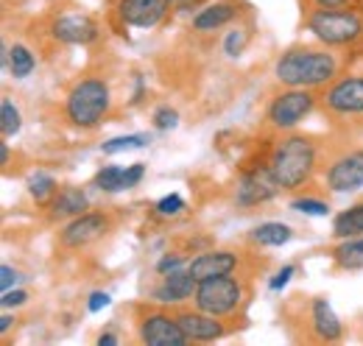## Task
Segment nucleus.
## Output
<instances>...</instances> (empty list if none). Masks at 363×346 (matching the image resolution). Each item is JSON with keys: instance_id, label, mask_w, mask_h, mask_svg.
<instances>
[{"instance_id": "3", "label": "nucleus", "mask_w": 363, "mask_h": 346, "mask_svg": "<svg viewBox=\"0 0 363 346\" xmlns=\"http://www.w3.org/2000/svg\"><path fill=\"white\" fill-rule=\"evenodd\" d=\"M308 31L327 48H350L363 40V14L355 9H313Z\"/></svg>"}, {"instance_id": "33", "label": "nucleus", "mask_w": 363, "mask_h": 346, "mask_svg": "<svg viewBox=\"0 0 363 346\" xmlns=\"http://www.w3.org/2000/svg\"><path fill=\"white\" fill-rule=\"evenodd\" d=\"M182 262H184V257L177 255V252H174V255H165V257L157 262V274H162V277H165V274H171V271H179Z\"/></svg>"}, {"instance_id": "37", "label": "nucleus", "mask_w": 363, "mask_h": 346, "mask_svg": "<svg viewBox=\"0 0 363 346\" xmlns=\"http://www.w3.org/2000/svg\"><path fill=\"white\" fill-rule=\"evenodd\" d=\"M316 9H347L352 0H313Z\"/></svg>"}, {"instance_id": "21", "label": "nucleus", "mask_w": 363, "mask_h": 346, "mask_svg": "<svg viewBox=\"0 0 363 346\" xmlns=\"http://www.w3.org/2000/svg\"><path fill=\"white\" fill-rule=\"evenodd\" d=\"M255 243L260 246H285L291 238H294V229L288 223H279V221H269V223H260L252 229L249 235Z\"/></svg>"}, {"instance_id": "24", "label": "nucleus", "mask_w": 363, "mask_h": 346, "mask_svg": "<svg viewBox=\"0 0 363 346\" xmlns=\"http://www.w3.org/2000/svg\"><path fill=\"white\" fill-rule=\"evenodd\" d=\"M37 67V59L34 53L26 48V45H11L9 48V70L14 79H28Z\"/></svg>"}, {"instance_id": "2", "label": "nucleus", "mask_w": 363, "mask_h": 346, "mask_svg": "<svg viewBox=\"0 0 363 346\" xmlns=\"http://www.w3.org/2000/svg\"><path fill=\"white\" fill-rule=\"evenodd\" d=\"M318 165V148L311 137L302 134H288L282 137L272 151L269 168L274 179L279 182L282 190H296L305 182H311V176L316 173Z\"/></svg>"}, {"instance_id": "19", "label": "nucleus", "mask_w": 363, "mask_h": 346, "mask_svg": "<svg viewBox=\"0 0 363 346\" xmlns=\"http://www.w3.org/2000/svg\"><path fill=\"white\" fill-rule=\"evenodd\" d=\"M87 207H90V199L82 187H65V190H59V196L50 204V218L53 221L56 218H76L87 213Z\"/></svg>"}, {"instance_id": "38", "label": "nucleus", "mask_w": 363, "mask_h": 346, "mask_svg": "<svg viewBox=\"0 0 363 346\" xmlns=\"http://www.w3.org/2000/svg\"><path fill=\"white\" fill-rule=\"evenodd\" d=\"M98 346H118V335H112V333H101V335H98Z\"/></svg>"}, {"instance_id": "40", "label": "nucleus", "mask_w": 363, "mask_h": 346, "mask_svg": "<svg viewBox=\"0 0 363 346\" xmlns=\"http://www.w3.org/2000/svg\"><path fill=\"white\" fill-rule=\"evenodd\" d=\"M11 324H14V318H11V316H9V313H6V316H3V318H0V333H3V335H6V333H9V330H11Z\"/></svg>"}, {"instance_id": "35", "label": "nucleus", "mask_w": 363, "mask_h": 346, "mask_svg": "<svg viewBox=\"0 0 363 346\" xmlns=\"http://www.w3.org/2000/svg\"><path fill=\"white\" fill-rule=\"evenodd\" d=\"M17 279H20V274H17L11 265H3V268H0V288H3V291H11V288L17 285Z\"/></svg>"}, {"instance_id": "31", "label": "nucleus", "mask_w": 363, "mask_h": 346, "mask_svg": "<svg viewBox=\"0 0 363 346\" xmlns=\"http://www.w3.org/2000/svg\"><path fill=\"white\" fill-rule=\"evenodd\" d=\"M182 210H184V199H182L179 193H171V196H165V199L157 201V213L162 218L179 216Z\"/></svg>"}, {"instance_id": "12", "label": "nucleus", "mask_w": 363, "mask_h": 346, "mask_svg": "<svg viewBox=\"0 0 363 346\" xmlns=\"http://www.w3.org/2000/svg\"><path fill=\"white\" fill-rule=\"evenodd\" d=\"M327 187L335 193H355L363 187V151H347L327 168Z\"/></svg>"}, {"instance_id": "22", "label": "nucleus", "mask_w": 363, "mask_h": 346, "mask_svg": "<svg viewBox=\"0 0 363 346\" xmlns=\"http://www.w3.org/2000/svg\"><path fill=\"white\" fill-rule=\"evenodd\" d=\"M333 235H335L338 240L363 235V201L335 216V221H333Z\"/></svg>"}, {"instance_id": "29", "label": "nucleus", "mask_w": 363, "mask_h": 346, "mask_svg": "<svg viewBox=\"0 0 363 346\" xmlns=\"http://www.w3.org/2000/svg\"><path fill=\"white\" fill-rule=\"evenodd\" d=\"M291 210L308 213V216H327V213H330V204L321 201V199H294V201H291Z\"/></svg>"}, {"instance_id": "25", "label": "nucleus", "mask_w": 363, "mask_h": 346, "mask_svg": "<svg viewBox=\"0 0 363 346\" xmlns=\"http://www.w3.org/2000/svg\"><path fill=\"white\" fill-rule=\"evenodd\" d=\"M28 193L37 204H45L56 196V179L45 171H37L28 176Z\"/></svg>"}, {"instance_id": "32", "label": "nucleus", "mask_w": 363, "mask_h": 346, "mask_svg": "<svg viewBox=\"0 0 363 346\" xmlns=\"http://www.w3.org/2000/svg\"><path fill=\"white\" fill-rule=\"evenodd\" d=\"M294 274H296V268H294V265H282V268L272 277L269 288H272V291H282V288L291 282V277H294Z\"/></svg>"}, {"instance_id": "18", "label": "nucleus", "mask_w": 363, "mask_h": 346, "mask_svg": "<svg viewBox=\"0 0 363 346\" xmlns=\"http://www.w3.org/2000/svg\"><path fill=\"white\" fill-rule=\"evenodd\" d=\"M196 285L199 282H196V277L190 271H171V274H165L162 285L154 291V299L162 304L184 302V299H190L196 294Z\"/></svg>"}, {"instance_id": "13", "label": "nucleus", "mask_w": 363, "mask_h": 346, "mask_svg": "<svg viewBox=\"0 0 363 346\" xmlns=\"http://www.w3.org/2000/svg\"><path fill=\"white\" fill-rule=\"evenodd\" d=\"M50 34L56 43L65 45H90L98 40V26L87 14H62L53 20Z\"/></svg>"}, {"instance_id": "5", "label": "nucleus", "mask_w": 363, "mask_h": 346, "mask_svg": "<svg viewBox=\"0 0 363 346\" xmlns=\"http://www.w3.org/2000/svg\"><path fill=\"white\" fill-rule=\"evenodd\" d=\"M243 302V285L240 279H235L232 274H221V277H210V279H199L196 294H193V304L210 316L218 318H229L238 313V307Z\"/></svg>"}, {"instance_id": "28", "label": "nucleus", "mask_w": 363, "mask_h": 346, "mask_svg": "<svg viewBox=\"0 0 363 346\" xmlns=\"http://www.w3.org/2000/svg\"><path fill=\"white\" fill-rule=\"evenodd\" d=\"M246 43H249V34L243 28H232L227 34V40H224V53H227L229 59H238L243 53Z\"/></svg>"}, {"instance_id": "20", "label": "nucleus", "mask_w": 363, "mask_h": 346, "mask_svg": "<svg viewBox=\"0 0 363 346\" xmlns=\"http://www.w3.org/2000/svg\"><path fill=\"white\" fill-rule=\"evenodd\" d=\"M235 17H238V6L235 3H213V6L201 9L193 17V28L196 31H216V28H224L227 23H232Z\"/></svg>"}, {"instance_id": "36", "label": "nucleus", "mask_w": 363, "mask_h": 346, "mask_svg": "<svg viewBox=\"0 0 363 346\" xmlns=\"http://www.w3.org/2000/svg\"><path fill=\"white\" fill-rule=\"evenodd\" d=\"M106 304H109V294L95 291V294H90V299H87V310H90V313H98V310H104Z\"/></svg>"}, {"instance_id": "16", "label": "nucleus", "mask_w": 363, "mask_h": 346, "mask_svg": "<svg viewBox=\"0 0 363 346\" xmlns=\"http://www.w3.org/2000/svg\"><path fill=\"white\" fill-rule=\"evenodd\" d=\"M238 268V255L227 252V249H213V252H201L190 262V274L199 279H210V277H221V274H232Z\"/></svg>"}, {"instance_id": "23", "label": "nucleus", "mask_w": 363, "mask_h": 346, "mask_svg": "<svg viewBox=\"0 0 363 346\" xmlns=\"http://www.w3.org/2000/svg\"><path fill=\"white\" fill-rule=\"evenodd\" d=\"M333 260L338 268L358 271L363 268V238H347L333 249Z\"/></svg>"}, {"instance_id": "41", "label": "nucleus", "mask_w": 363, "mask_h": 346, "mask_svg": "<svg viewBox=\"0 0 363 346\" xmlns=\"http://www.w3.org/2000/svg\"><path fill=\"white\" fill-rule=\"evenodd\" d=\"M184 3H190V0H171V6H184Z\"/></svg>"}, {"instance_id": "15", "label": "nucleus", "mask_w": 363, "mask_h": 346, "mask_svg": "<svg viewBox=\"0 0 363 346\" xmlns=\"http://www.w3.org/2000/svg\"><path fill=\"white\" fill-rule=\"evenodd\" d=\"M145 173V165L143 162H135L129 168L123 165H104L101 171L95 173V187L104 190V193H121V190H129V187H137L140 179Z\"/></svg>"}, {"instance_id": "34", "label": "nucleus", "mask_w": 363, "mask_h": 346, "mask_svg": "<svg viewBox=\"0 0 363 346\" xmlns=\"http://www.w3.org/2000/svg\"><path fill=\"white\" fill-rule=\"evenodd\" d=\"M26 302H28V294H26V291H20V288L3 291V299H0L3 307H20V304H26Z\"/></svg>"}, {"instance_id": "14", "label": "nucleus", "mask_w": 363, "mask_h": 346, "mask_svg": "<svg viewBox=\"0 0 363 346\" xmlns=\"http://www.w3.org/2000/svg\"><path fill=\"white\" fill-rule=\"evenodd\" d=\"M177 318H179L182 330H184V335L190 341L207 344V341H218V338L227 335V327L221 324V318L218 316H210V313H204L199 307L196 310H182Z\"/></svg>"}, {"instance_id": "10", "label": "nucleus", "mask_w": 363, "mask_h": 346, "mask_svg": "<svg viewBox=\"0 0 363 346\" xmlns=\"http://www.w3.org/2000/svg\"><path fill=\"white\" fill-rule=\"evenodd\" d=\"M109 226H112V221L104 213H82L59 232V243L65 249H84L95 240H101L109 232Z\"/></svg>"}, {"instance_id": "9", "label": "nucleus", "mask_w": 363, "mask_h": 346, "mask_svg": "<svg viewBox=\"0 0 363 346\" xmlns=\"http://www.w3.org/2000/svg\"><path fill=\"white\" fill-rule=\"evenodd\" d=\"M279 190H282V187H279V182L274 179L272 168H269V165H255V168H246L243 176H240L235 201H238L240 207H257V204L272 201Z\"/></svg>"}, {"instance_id": "26", "label": "nucleus", "mask_w": 363, "mask_h": 346, "mask_svg": "<svg viewBox=\"0 0 363 346\" xmlns=\"http://www.w3.org/2000/svg\"><path fill=\"white\" fill-rule=\"evenodd\" d=\"M148 145V134H123V137H112L101 145L104 154H121V151H132V148H143Z\"/></svg>"}, {"instance_id": "4", "label": "nucleus", "mask_w": 363, "mask_h": 346, "mask_svg": "<svg viewBox=\"0 0 363 346\" xmlns=\"http://www.w3.org/2000/svg\"><path fill=\"white\" fill-rule=\"evenodd\" d=\"M109 104H112L109 84L104 79L92 76V79H82L79 84H73V89L67 92L65 115L79 129H95L106 118Z\"/></svg>"}, {"instance_id": "1", "label": "nucleus", "mask_w": 363, "mask_h": 346, "mask_svg": "<svg viewBox=\"0 0 363 346\" xmlns=\"http://www.w3.org/2000/svg\"><path fill=\"white\" fill-rule=\"evenodd\" d=\"M335 73H338V59L324 48H308V45L288 48L274 65L277 82L294 89H316L330 84L335 82Z\"/></svg>"}, {"instance_id": "6", "label": "nucleus", "mask_w": 363, "mask_h": 346, "mask_svg": "<svg viewBox=\"0 0 363 346\" xmlns=\"http://www.w3.org/2000/svg\"><path fill=\"white\" fill-rule=\"evenodd\" d=\"M316 106V95L311 89H294L288 86V92L274 95L269 109H266V121L272 123L277 131L294 129L302 118H308Z\"/></svg>"}, {"instance_id": "7", "label": "nucleus", "mask_w": 363, "mask_h": 346, "mask_svg": "<svg viewBox=\"0 0 363 346\" xmlns=\"http://www.w3.org/2000/svg\"><path fill=\"white\" fill-rule=\"evenodd\" d=\"M137 335L145 346H187L190 338L184 335L179 318L162 310H151L140 318Z\"/></svg>"}, {"instance_id": "27", "label": "nucleus", "mask_w": 363, "mask_h": 346, "mask_svg": "<svg viewBox=\"0 0 363 346\" xmlns=\"http://www.w3.org/2000/svg\"><path fill=\"white\" fill-rule=\"evenodd\" d=\"M0 131H3V137H11L20 131V112L11 98L0 101Z\"/></svg>"}, {"instance_id": "11", "label": "nucleus", "mask_w": 363, "mask_h": 346, "mask_svg": "<svg viewBox=\"0 0 363 346\" xmlns=\"http://www.w3.org/2000/svg\"><path fill=\"white\" fill-rule=\"evenodd\" d=\"M171 9V0H118L115 11L123 26L132 28H157Z\"/></svg>"}, {"instance_id": "39", "label": "nucleus", "mask_w": 363, "mask_h": 346, "mask_svg": "<svg viewBox=\"0 0 363 346\" xmlns=\"http://www.w3.org/2000/svg\"><path fill=\"white\" fill-rule=\"evenodd\" d=\"M9 160H11V151H9V145H6V140L0 143V165L6 168L9 165Z\"/></svg>"}, {"instance_id": "30", "label": "nucleus", "mask_w": 363, "mask_h": 346, "mask_svg": "<svg viewBox=\"0 0 363 346\" xmlns=\"http://www.w3.org/2000/svg\"><path fill=\"white\" fill-rule=\"evenodd\" d=\"M151 123L157 126L160 131H168L174 129L177 123H179V112L177 109H171V106H160L157 112H154V118H151Z\"/></svg>"}, {"instance_id": "17", "label": "nucleus", "mask_w": 363, "mask_h": 346, "mask_svg": "<svg viewBox=\"0 0 363 346\" xmlns=\"http://www.w3.org/2000/svg\"><path fill=\"white\" fill-rule=\"evenodd\" d=\"M311 327H313V335L321 344H333V341H341L344 335V327L338 321V316L333 313V307L327 299H313L311 302Z\"/></svg>"}, {"instance_id": "8", "label": "nucleus", "mask_w": 363, "mask_h": 346, "mask_svg": "<svg viewBox=\"0 0 363 346\" xmlns=\"http://www.w3.org/2000/svg\"><path fill=\"white\" fill-rule=\"evenodd\" d=\"M324 109L338 118H363V76L335 79L321 98Z\"/></svg>"}]
</instances>
